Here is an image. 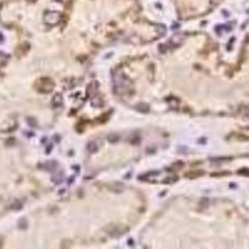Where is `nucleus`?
Instances as JSON below:
<instances>
[{
  "mask_svg": "<svg viewBox=\"0 0 249 249\" xmlns=\"http://www.w3.org/2000/svg\"><path fill=\"white\" fill-rule=\"evenodd\" d=\"M43 20H44V23H48L49 26H54V25L60 23L61 16H60V12H57V11H46L44 16H43Z\"/></svg>",
  "mask_w": 249,
  "mask_h": 249,
  "instance_id": "obj_1",
  "label": "nucleus"
},
{
  "mask_svg": "<svg viewBox=\"0 0 249 249\" xmlns=\"http://www.w3.org/2000/svg\"><path fill=\"white\" fill-rule=\"evenodd\" d=\"M113 81H115V87H130V81L124 76L122 72H115Z\"/></svg>",
  "mask_w": 249,
  "mask_h": 249,
  "instance_id": "obj_2",
  "label": "nucleus"
},
{
  "mask_svg": "<svg viewBox=\"0 0 249 249\" xmlns=\"http://www.w3.org/2000/svg\"><path fill=\"white\" fill-rule=\"evenodd\" d=\"M38 90L40 92H43V93H49L52 89H54V83L51 81V80H48V78H43V80H40L38 81Z\"/></svg>",
  "mask_w": 249,
  "mask_h": 249,
  "instance_id": "obj_3",
  "label": "nucleus"
},
{
  "mask_svg": "<svg viewBox=\"0 0 249 249\" xmlns=\"http://www.w3.org/2000/svg\"><path fill=\"white\" fill-rule=\"evenodd\" d=\"M101 144H102V141H101V139H93V141H90V142H89V145H87L89 153H96V151L101 148Z\"/></svg>",
  "mask_w": 249,
  "mask_h": 249,
  "instance_id": "obj_4",
  "label": "nucleus"
},
{
  "mask_svg": "<svg viewBox=\"0 0 249 249\" xmlns=\"http://www.w3.org/2000/svg\"><path fill=\"white\" fill-rule=\"evenodd\" d=\"M52 105L54 107H61L63 105V96L61 95H55L52 98Z\"/></svg>",
  "mask_w": 249,
  "mask_h": 249,
  "instance_id": "obj_5",
  "label": "nucleus"
},
{
  "mask_svg": "<svg viewBox=\"0 0 249 249\" xmlns=\"http://www.w3.org/2000/svg\"><path fill=\"white\" fill-rule=\"evenodd\" d=\"M90 104H92L93 107H101V105H102V98L96 95V96H93V98H92Z\"/></svg>",
  "mask_w": 249,
  "mask_h": 249,
  "instance_id": "obj_6",
  "label": "nucleus"
},
{
  "mask_svg": "<svg viewBox=\"0 0 249 249\" xmlns=\"http://www.w3.org/2000/svg\"><path fill=\"white\" fill-rule=\"evenodd\" d=\"M158 174H159L158 171H151V173H148V174H144V176H139V179H141V180H148L150 177H156Z\"/></svg>",
  "mask_w": 249,
  "mask_h": 249,
  "instance_id": "obj_7",
  "label": "nucleus"
},
{
  "mask_svg": "<svg viewBox=\"0 0 249 249\" xmlns=\"http://www.w3.org/2000/svg\"><path fill=\"white\" fill-rule=\"evenodd\" d=\"M107 141H108V142H118V141H119V136L115 135V133H112V135L107 136Z\"/></svg>",
  "mask_w": 249,
  "mask_h": 249,
  "instance_id": "obj_8",
  "label": "nucleus"
},
{
  "mask_svg": "<svg viewBox=\"0 0 249 249\" xmlns=\"http://www.w3.org/2000/svg\"><path fill=\"white\" fill-rule=\"evenodd\" d=\"M138 110H141V112H148V105L147 104H138Z\"/></svg>",
  "mask_w": 249,
  "mask_h": 249,
  "instance_id": "obj_9",
  "label": "nucleus"
},
{
  "mask_svg": "<svg viewBox=\"0 0 249 249\" xmlns=\"http://www.w3.org/2000/svg\"><path fill=\"white\" fill-rule=\"evenodd\" d=\"M61 177H63V174H61V171H58V174L54 176V182H55V183H60V182H61Z\"/></svg>",
  "mask_w": 249,
  "mask_h": 249,
  "instance_id": "obj_10",
  "label": "nucleus"
},
{
  "mask_svg": "<svg viewBox=\"0 0 249 249\" xmlns=\"http://www.w3.org/2000/svg\"><path fill=\"white\" fill-rule=\"evenodd\" d=\"M110 188H112L113 191H118V193H121V191L124 190V187H122V185H112Z\"/></svg>",
  "mask_w": 249,
  "mask_h": 249,
  "instance_id": "obj_11",
  "label": "nucleus"
},
{
  "mask_svg": "<svg viewBox=\"0 0 249 249\" xmlns=\"http://www.w3.org/2000/svg\"><path fill=\"white\" fill-rule=\"evenodd\" d=\"M19 226H20L22 229H26V226H28V222H26V219H22V220L19 222Z\"/></svg>",
  "mask_w": 249,
  "mask_h": 249,
  "instance_id": "obj_12",
  "label": "nucleus"
},
{
  "mask_svg": "<svg viewBox=\"0 0 249 249\" xmlns=\"http://www.w3.org/2000/svg\"><path fill=\"white\" fill-rule=\"evenodd\" d=\"M12 209H22V202H16L12 205Z\"/></svg>",
  "mask_w": 249,
  "mask_h": 249,
  "instance_id": "obj_13",
  "label": "nucleus"
},
{
  "mask_svg": "<svg viewBox=\"0 0 249 249\" xmlns=\"http://www.w3.org/2000/svg\"><path fill=\"white\" fill-rule=\"evenodd\" d=\"M174 180H176V177L173 176V177H168V179H165V183H173Z\"/></svg>",
  "mask_w": 249,
  "mask_h": 249,
  "instance_id": "obj_14",
  "label": "nucleus"
}]
</instances>
